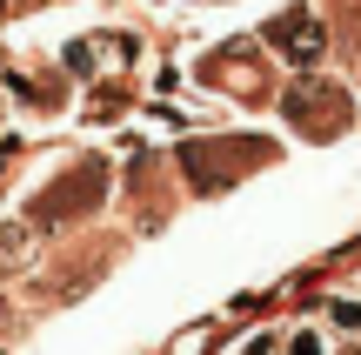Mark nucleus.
Listing matches in <instances>:
<instances>
[{
	"instance_id": "4",
	"label": "nucleus",
	"mask_w": 361,
	"mask_h": 355,
	"mask_svg": "<svg viewBox=\"0 0 361 355\" xmlns=\"http://www.w3.org/2000/svg\"><path fill=\"white\" fill-rule=\"evenodd\" d=\"M241 355H288V335L281 329H261V335H247Z\"/></svg>"
},
{
	"instance_id": "2",
	"label": "nucleus",
	"mask_w": 361,
	"mask_h": 355,
	"mask_svg": "<svg viewBox=\"0 0 361 355\" xmlns=\"http://www.w3.org/2000/svg\"><path fill=\"white\" fill-rule=\"evenodd\" d=\"M322 322H328L335 335H348V342H355V335H361V295H335V302L322 308Z\"/></svg>"
},
{
	"instance_id": "3",
	"label": "nucleus",
	"mask_w": 361,
	"mask_h": 355,
	"mask_svg": "<svg viewBox=\"0 0 361 355\" xmlns=\"http://www.w3.org/2000/svg\"><path fill=\"white\" fill-rule=\"evenodd\" d=\"M328 335H335L328 322H314V329H295V335H288V355H328Z\"/></svg>"
},
{
	"instance_id": "1",
	"label": "nucleus",
	"mask_w": 361,
	"mask_h": 355,
	"mask_svg": "<svg viewBox=\"0 0 361 355\" xmlns=\"http://www.w3.org/2000/svg\"><path fill=\"white\" fill-rule=\"evenodd\" d=\"M274 47H288L295 61H314V54H322V20H308V13L274 20Z\"/></svg>"
}]
</instances>
